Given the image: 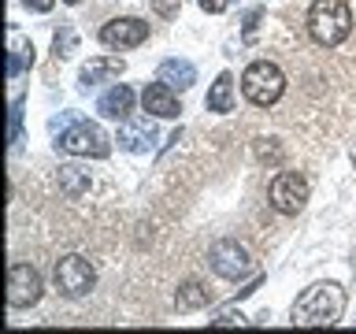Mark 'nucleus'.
<instances>
[{
	"label": "nucleus",
	"mask_w": 356,
	"mask_h": 334,
	"mask_svg": "<svg viewBox=\"0 0 356 334\" xmlns=\"http://www.w3.org/2000/svg\"><path fill=\"white\" fill-rule=\"evenodd\" d=\"M345 312V289L338 283H316L297 297L293 327H334Z\"/></svg>",
	"instance_id": "nucleus-1"
},
{
	"label": "nucleus",
	"mask_w": 356,
	"mask_h": 334,
	"mask_svg": "<svg viewBox=\"0 0 356 334\" xmlns=\"http://www.w3.org/2000/svg\"><path fill=\"white\" fill-rule=\"evenodd\" d=\"M308 33L323 49H334L353 33V11L345 0H316L308 8Z\"/></svg>",
	"instance_id": "nucleus-2"
},
{
	"label": "nucleus",
	"mask_w": 356,
	"mask_h": 334,
	"mask_svg": "<svg viewBox=\"0 0 356 334\" xmlns=\"http://www.w3.org/2000/svg\"><path fill=\"white\" fill-rule=\"evenodd\" d=\"M241 93L256 108H271V104H278V97L286 93V74L278 71L271 60H256V63L245 67V74H241Z\"/></svg>",
	"instance_id": "nucleus-3"
},
{
	"label": "nucleus",
	"mask_w": 356,
	"mask_h": 334,
	"mask_svg": "<svg viewBox=\"0 0 356 334\" xmlns=\"http://www.w3.org/2000/svg\"><path fill=\"white\" fill-rule=\"evenodd\" d=\"M60 149L67 156H93V160H104V156L111 152V141L108 134L97 127V122H74V127H67L60 134Z\"/></svg>",
	"instance_id": "nucleus-4"
},
{
	"label": "nucleus",
	"mask_w": 356,
	"mask_h": 334,
	"mask_svg": "<svg viewBox=\"0 0 356 334\" xmlns=\"http://www.w3.org/2000/svg\"><path fill=\"white\" fill-rule=\"evenodd\" d=\"M52 278H56V289H60L63 297H86L89 289L97 286V271H93V264H89L86 256H78V253L63 256V260H56Z\"/></svg>",
	"instance_id": "nucleus-5"
},
{
	"label": "nucleus",
	"mask_w": 356,
	"mask_h": 334,
	"mask_svg": "<svg viewBox=\"0 0 356 334\" xmlns=\"http://www.w3.org/2000/svg\"><path fill=\"white\" fill-rule=\"evenodd\" d=\"M208 264H211V271H216L219 278H230V283H238V278H245L252 271V256L245 245H238L234 238H222L211 245V253H208Z\"/></svg>",
	"instance_id": "nucleus-6"
},
{
	"label": "nucleus",
	"mask_w": 356,
	"mask_h": 334,
	"mask_svg": "<svg viewBox=\"0 0 356 334\" xmlns=\"http://www.w3.org/2000/svg\"><path fill=\"white\" fill-rule=\"evenodd\" d=\"M308 200V178L300 171H282L271 182V208L282 216H297Z\"/></svg>",
	"instance_id": "nucleus-7"
},
{
	"label": "nucleus",
	"mask_w": 356,
	"mask_h": 334,
	"mask_svg": "<svg viewBox=\"0 0 356 334\" xmlns=\"http://www.w3.org/2000/svg\"><path fill=\"white\" fill-rule=\"evenodd\" d=\"M38 301H41V275L30 264H11L8 267V305L30 308Z\"/></svg>",
	"instance_id": "nucleus-8"
},
{
	"label": "nucleus",
	"mask_w": 356,
	"mask_h": 334,
	"mask_svg": "<svg viewBox=\"0 0 356 334\" xmlns=\"http://www.w3.org/2000/svg\"><path fill=\"white\" fill-rule=\"evenodd\" d=\"M149 38V22L145 19H111L100 26V41L108 49H138Z\"/></svg>",
	"instance_id": "nucleus-9"
},
{
	"label": "nucleus",
	"mask_w": 356,
	"mask_h": 334,
	"mask_svg": "<svg viewBox=\"0 0 356 334\" xmlns=\"http://www.w3.org/2000/svg\"><path fill=\"white\" fill-rule=\"evenodd\" d=\"M156 145V122L152 119H134L119 130V149L127 152H149Z\"/></svg>",
	"instance_id": "nucleus-10"
},
{
	"label": "nucleus",
	"mask_w": 356,
	"mask_h": 334,
	"mask_svg": "<svg viewBox=\"0 0 356 334\" xmlns=\"http://www.w3.org/2000/svg\"><path fill=\"white\" fill-rule=\"evenodd\" d=\"M141 104H145V111H152V116H160V119H175L178 111H182V108H178V97L171 93V86H163V82L145 86Z\"/></svg>",
	"instance_id": "nucleus-11"
},
{
	"label": "nucleus",
	"mask_w": 356,
	"mask_h": 334,
	"mask_svg": "<svg viewBox=\"0 0 356 334\" xmlns=\"http://www.w3.org/2000/svg\"><path fill=\"white\" fill-rule=\"evenodd\" d=\"M97 111L104 119H130V111H134V89L130 86H111L108 93L97 100Z\"/></svg>",
	"instance_id": "nucleus-12"
},
{
	"label": "nucleus",
	"mask_w": 356,
	"mask_h": 334,
	"mask_svg": "<svg viewBox=\"0 0 356 334\" xmlns=\"http://www.w3.org/2000/svg\"><path fill=\"white\" fill-rule=\"evenodd\" d=\"M160 82L178 89V93H186V89L197 82V67L189 60H163L160 63Z\"/></svg>",
	"instance_id": "nucleus-13"
},
{
	"label": "nucleus",
	"mask_w": 356,
	"mask_h": 334,
	"mask_svg": "<svg viewBox=\"0 0 356 334\" xmlns=\"http://www.w3.org/2000/svg\"><path fill=\"white\" fill-rule=\"evenodd\" d=\"M122 71H127V63L119 60V56H97V60H89L82 67V86H97V82H104V78H119Z\"/></svg>",
	"instance_id": "nucleus-14"
},
{
	"label": "nucleus",
	"mask_w": 356,
	"mask_h": 334,
	"mask_svg": "<svg viewBox=\"0 0 356 334\" xmlns=\"http://www.w3.org/2000/svg\"><path fill=\"white\" fill-rule=\"evenodd\" d=\"M204 305H211V289L204 283L189 278V283L178 286V294H175V308L178 312H197V308H204Z\"/></svg>",
	"instance_id": "nucleus-15"
},
{
	"label": "nucleus",
	"mask_w": 356,
	"mask_h": 334,
	"mask_svg": "<svg viewBox=\"0 0 356 334\" xmlns=\"http://www.w3.org/2000/svg\"><path fill=\"white\" fill-rule=\"evenodd\" d=\"M204 104H208V111H219V116L234 111V78H230V74H219L216 82H211Z\"/></svg>",
	"instance_id": "nucleus-16"
},
{
	"label": "nucleus",
	"mask_w": 356,
	"mask_h": 334,
	"mask_svg": "<svg viewBox=\"0 0 356 334\" xmlns=\"http://www.w3.org/2000/svg\"><path fill=\"white\" fill-rule=\"evenodd\" d=\"M60 189L67 197H82L89 189V175L78 171V167H60Z\"/></svg>",
	"instance_id": "nucleus-17"
},
{
	"label": "nucleus",
	"mask_w": 356,
	"mask_h": 334,
	"mask_svg": "<svg viewBox=\"0 0 356 334\" xmlns=\"http://www.w3.org/2000/svg\"><path fill=\"white\" fill-rule=\"evenodd\" d=\"M252 149H256V160H260V164H271V167L282 164V149L275 145V138H256Z\"/></svg>",
	"instance_id": "nucleus-18"
},
{
	"label": "nucleus",
	"mask_w": 356,
	"mask_h": 334,
	"mask_svg": "<svg viewBox=\"0 0 356 334\" xmlns=\"http://www.w3.org/2000/svg\"><path fill=\"white\" fill-rule=\"evenodd\" d=\"M33 63V45H15L8 56V78H15L22 67H30Z\"/></svg>",
	"instance_id": "nucleus-19"
},
{
	"label": "nucleus",
	"mask_w": 356,
	"mask_h": 334,
	"mask_svg": "<svg viewBox=\"0 0 356 334\" xmlns=\"http://www.w3.org/2000/svg\"><path fill=\"white\" fill-rule=\"evenodd\" d=\"M52 49H56V56H71L78 49V33L71 26H60V30H56V38H52Z\"/></svg>",
	"instance_id": "nucleus-20"
},
{
	"label": "nucleus",
	"mask_w": 356,
	"mask_h": 334,
	"mask_svg": "<svg viewBox=\"0 0 356 334\" xmlns=\"http://www.w3.org/2000/svg\"><path fill=\"white\" fill-rule=\"evenodd\" d=\"M19 134H22V97L11 100V116H8V141H11V149L19 145Z\"/></svg>",
	"instance_id": "nucleus-21"
},
{
	"label": "nucleus",
	"mask_w": 356,
	"mask_h": 334,
	"mask_svg": "<svg viewBox=\"0 0 356 334\" xmlns=\"http://www.w3.org/2000/svg\"><path fill=\"white\" fill-rule=\"evenodd\" d=\"M241 323H245L241 312H222L219 319H211V327H241Z\"/></svg>",
	"instance_id": "nucleus-22"
},
{
	"label": "nucleus",
	"mask_w": 356,
	"mask_h": 334,
	"mask_svg": "<svg viewBox=\"0 0 356 334\" xmlns=\"http://www.w3.org/2000/svg\"><path fill=\"white\" fill-rule=\"evenodd\" d=\"M260 19H264V11H249V15H245V41L256 38V26H260Z\"/></svg>",
	"instance_id": "nucleus-23"
},
{
	"label": "nucleus",
	"mask_w": 356,
	"mask_h": 334,
	"mask_svg": "<svg viewBox=\"0 0 356 334\" xmlns=\"http://www.w3.org/2000/svg\"><path fill=\"white\" fill-rule=\"evenodd\" d=\"M152 8L160 11V15H175V11H178V0H152Z\"/></svg>",
	"instance_id": "nucleus-24"
},
{
	"label": "nucleus",
	"mask_w": 356,
	"mask_h": 334,
	"mask_svg": "<svg viewBox=\"0 0 356 334\" xmlns=\"http://www.w3.org/2000/svg\"><path fill=\"white\" fill-rule=\"evenodd\" d=\"M227 4H230V0H200V8H204V11H211V15H219V11H227Z\"/></svg>",
	"instance_id": "nucleus-25"
},
{
	"label": "nucleus",
	"mask_w": 356,
	"mask_h": 334,
	"mask_svg": "<svg viewBox=\"0 0 356 334\" xmlns=\"http://www.w3.org/2000/svg\"><path fill=\"white\" fill-rule=\"evenodd\" d=\"M260 283H264V278H260V275H256V278H252V283H249V286H241V289H238V294H234V301H241V297H249V294H256V289H260Z\"/></svg>",
	"instance_id": "nucleus-26"
},
{
	"label": "nucleus",
	"mask_w": 356,
	"mask_h": 334,
	"mask_svg": "<svg viewBox=\"0 0 356 334\" xmlns=\"http://www.w3.org/2000/svg\"><path fill=\"white\" fill-rule=\"evenodd\" d=\"M22 4H26L30 11H52L56 0H22Z\"/></svg>",
	"instance_id": "nucleus-27"
},
{
	"label": "nucleus",
	"mask_w": 356,
	"mask_h": 334,
	"mask_svg": "<svg viewBox=\"0 0 356 334\" xmlns=\"http://www.w3.org/2000/svg\"><path fill=\"white\" fill-rule=\"evenodd\" d=\"M63 4H82V0H63Z\"/></svg>",
	"instance_id": "nucleus-28"
},
{
	"label": "nucleus",
	"mask_w": 356,
	"mask_h": 334,
	"mask_svg": "<svg viewBox=\"0 0 356 334\" xmlns=\"http://www.w3.org/2000/svg\"><path fill=\"white\" fill-rule=\"evenodd\" d=\"M353 160H356V149H353Z\"/></svg>",
	"instance_id": "nucleus-29"
}]
</instances>
